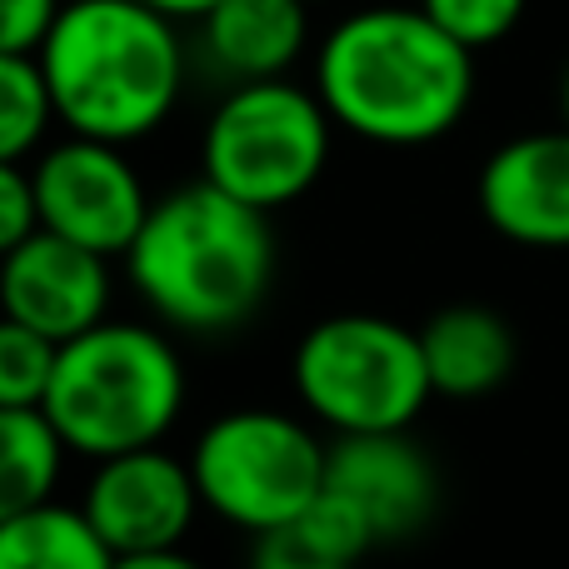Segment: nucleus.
Listing matches in <instances>:
<instances>
[{
	"label": "nucleus",
	"instance_id": "nucleus-1",
	"mask_svg": "<svg viewBox=\"0 0 569 569\" xmlns=\"http://www.w3.org/2000/svg\"><path fill=\"white\" fill-rule=\"evenodd\" d=\"M315 96L330 120L370 146H430L475 100V50L420 6L350 10L315 50Z\"/></svg>",
	"mask_w": 569,
	"mask_h": 569
},
{
	"label": "nucleus",
	"instance_id": "nucleus-2",
	"mask_svg": "<svg viewBox=\"0 0 569 569\" xmlns=\"http://www.w3.org/2000/svg\"><path fill=\"white\" fill-rule=\"evenodd\" d=\"M126 276L170 330H240L276 284V226L266 210L196 180L150 206Z\"/></svg>",
	"mask_w": 569,
	"mask_h": 569
},
{
	"label": "nucleus",
	"instance_id": "nucleus-3",
	"mask_svg": "<svg viewBox=\"0 0 569 569\" xmlns=\"http://www.w3.org/2000/svg\"><path fill=\"white\" fill-rule=\"evenodd\" d=\"M36 60L60 126L110 146L156 136L186 90L180 26L146 0H66Z\"/></svg>",
	"mask_w": 569,
	"mask_h": 569
},
{
	"label": "nucleus",
	"instance_id": "nucleus-4",
	"mask_svg": "<svg viewBox=\"0 0 569 569\" xmlns=\"http://www.w3.org/2000/svg\"><path fill=\"white\" fill-rule=\"evenodd\" d=\"M40 410L70 455L116 460L150 450L176 430L186 410V365L166 330L136 320H106L60 345L56 380Z\"/></svg>",
	"mask_w": 569,
	"mask_h": 569
},
{
	"label": "nucleus",
	"instance_id": "nucleus-5",
	"mask_svg": "<svg viewBox=\"0 0 569 569\" xmlns=\"http://www.w3.org/2000/svg\"><path fill=\"white\" fill-rule=\"evenodd\" d=\"M290 380L300 405L335 435L410 430L430 405L420 330L385 315H330L295 345Z\"/></svg>",
	"mask_w": 569,
	"mask_h": 569
},
{
	"label": "nucleus",
	"instance_id": "nucleus-6",
	"mask_svg": "<svg viewBox=\"0 0 569 569\" xmlns=\"http://www.w3.org/2000/svg\"><path fill=\"white\" fill-rule=\"evenodd\" d=\"M330 140L335 120L310 86L290 76L230 86L200 136V180L276 216L325 176Z\"/></svg>",
	"mask_w": 569,
	"mask_h": 569
},
{
	"label": "nucleus",
	"instance_id": "nucleus-7",
	"mask_svg": "<svg viewBox=\"0 0 569 569\" xmlns=\"http://www.w3.org/2000/svg\"><path fill=\"white\" fill-rule=\"evenodd\" d=\"M325 460L330 445L284 410H230L190 445L200 505L250 540L310 515L325 495Z\"/></svg>",
	"mask_w": 569,
	"mask_h": 569
},
{
	"label": "nucleus",
	"instance_id": "nucleus-8",
	"mask_svg": "<svg viewBox=\"0 0 569 569\" xmlns=\"http://www.w3.org/2000/svg\"><path fill=\"white\" fill-rule=\"evenodd\" d=\"M30 180H36L40 230L96 250L106 260H126L150 206H156L146 196L140 170L130 166L126 146H110V140H60L36 156Z\"/></svg>",
	"mask_w": 569,
	"mask_h": 569
},
{
	"label": "nucleus",
	"instance_id": "nucleus-9",
	"mask_svg": "<svg viewBox=\"0 0 569 569\" xmlns=\"http://www.w3.org/2000/svg\"><path fill=\"white\" fill-rule=\"evenodd\" d=\"M80 510L110 545V555L130 560V555L186 550V535L196 530V515L206 505H200L190 460H176L160 445H150V450L100 460Z\"/></svg>",
	"mask_w": 569,
	"mask_h": 569
},
{
	"label": "nucleus",
	"instance_id": "nucleus-10",
	"mask_svg": "<svg viewBox=\"0 0 569 569\" xmlns=\"http://www.w3.org/2000/svg\"><path fill=\"white\" fill-rule=\"evenodd\" d=\"M325 490L360 515L375 545H390L410 540L435 520L440 475L430 455L410 440V430L335 435L325 460Z\"/></svg>",
	"mask_w": 569,
	"mask_h": 569
},
{
	"label": "nucleus",
	"instance_id": "nucleus-11",
	"mask_svg": "<svg viewBox=\"0 0 569 569\" xmlns=\"http://www.w3.org/2000/svg\"><path fill=\"white\" fill-rule=\"evenodd\" d=\"M0 315L56 345L110 320V260L36 230L0 260Z\"/></svg>",
	"mask_w": 569,
	"mask_h": 569
},
{
	"label": "nucleus",
	"instance_id": "nucleus-12",
	"mask_svg": "<svg viewBox=\"0 0 569 569\" xmlns=\"http://www.w3.org/2000/svg\"><path fill=\"white\" fill-rule=\"evenodd\" d=\"M475 200L495 236L530 250H569V126L505 140L485 160Z\"/></svg>",
	"mask_w": 569,
	"mask_h": 569
},
{
	"label": "nucleus",
	"instance_id": "nucleus-13",
	"mask_svg": "<svg viewBox=\"0 0 569 569\" xmlns=\"http://www.w3.org/2000/svg\"><path fill=\"white\" fill-rule=\"evenodd\" d=\"M200 30V60L230 86L284 80L310 46V6L305 0H220Z\"/></svg>",
	"mask_w": 569,
	"mask_h": 569
},
{
	"label": "nucleus",
	"instance_id": "nucleus-14",
	"mask_svg": "<svg viewBox=\"0 0 569 569\" xmlns=\"http://www.w3.org/2000/svg\"><path fill=\"white\" fill-rule=\"evenodd\" d=\"M420 350L435 395L480 400L515 370V330L490 305H445L420 325Z\"/></svg>",
	"mask_w": 569,
	"mask_h": 569
},
{
	"label": "nucleus",
	"instance_id": "nucleus-15",
	"mask_svg": "<svg viewBox=\"0 0 569 569\" xmlns=\"http://www.w3.org/2000/svg\"><path fill=\"white\" fill-rule=\"evenodd\" d=\"M66 455L46 410H0V525L56 500Z\"/></svg>",
	"mask_w": 569,
	"mask_h": 569
},
{
	"label": "nucleus",
	"instance_id": "nucleus-16",
	"mask_svg": "<svg viewBox=\"0 0 569 569\" xmlns=\"http://www.w3.org/2000/svg\"><path fill=\"white\" fill-rule=\"evenodd\" d=\"M0 569H116L80 505H40L0 525Z\"/></svg>",
	"mask_w": 569,
	"mask_h": 569
},
{
	"label": "nucleus",
	"instance_id": "nucleus-17",
	"mask_svg": "<svg viewBox=\"0 0 569 569\" xmlns=\"http://www.w3.org/2000/svg\"><path fill=\"white\" fill-rule=\"evenodd\" d=\"M56 126L46 70L36 56H0V166H26Z\"/></svg>",
	"mask_w": 569,
	"mask_h": 569
},
{
	"label": "nucleus",
	"instance_id": "nucleus-18",
	"mask_svg": "<svg viewBox=\"0 0 569 569\" xmlns=\"http://www.w3.org/2000/svg\"><path fill=\"white\" fill-rule=\"evenodd\" d=\"M60 345L0 315V410H40L56 380Z\"/></svg>",
	"mask_w": 569,
	"mask_h": 569
},
{
	"label": "nucleus",
	"instance_id": "nucleus-19",
	"mask_svg": "<svg viewBox=\"0 0 569 569\" xmlns=\"http://www.w3.org/2000/svg\"><path fill=\"white\" fill-rule=\"evenodd\" d=\"M415 6L465 50H490L520 26L530 0H415Z\"/></svg>",
	"mask_w": 569,
	"mask_h": 569
},
{
	"label": "nucleus",
	"instance_id": "nucleus-20",
	"mask_svg": "<svg viewBox=\"0 0 569 569\" xmlns=\"http://www.w3.org/2000/svg\"><path fill=\"white\" fill-rule=\"evenodd\" d=\"M350 550L330 540L320 525H310V515L295 525H280L270 535H256V550H250V569H355Z\"/></svg>",
	"mask_w": 569,
	"mask_h": 569
},
{
	"label": "nucleus",
	"instance_id": "nucleus-21",
	"mask_svg": "<svg viewBox=\"0 0 569 569\" xmlns=\"http://www.w3.org/2000/svg\"><path fill=\"white\" fill-rule=\"evenodd\" d=\"M40 230L36 180L26 166H0V260L20 250Z\"/></svg>",
	"mask_w": 569,
	"mask_h": 569
},
{
	"label": "nucleus",
	"instance_id": "nucleus-22",
	"mask_svg": "<svg viewBox=\"0 0 569 569\" xmlns=\"http://www.w3.org/2000/svg\"><path fill=\"white\" fill-rule=\"evenodd\" d=\"M66 0H0V56H36Z\"/></svg>",
	"mask_w": 569,
	"mask_h": 569
},
{
	"label": "nucleus",
	"instance_id": "nucleus-23",
	"mask_svg": "<svg viewBox=\"0 0 569 569\" xmlns=\"http://www.w3.org/2000/svg\"><path fill=\"white\" fill-rule=\"evenodd\" d=\"M116 569H206V565L186 550H160V555H130V560H116Z\"/></svg>",
	"mask_w": 569,
	"mask_h": 569
},
{
	"label": "nucleus",
	"instance_id": "nucleus-24",
	"mask_svg": "<svg viewBox=\"0 0 569 569\" xmlns=\"http://www.w3.org/2000/svg\"><path fill=\"white\" fill-rule=\"evenodd\" d=\"M150 10H160V16H170L180 26V20H190V26H196V20H206L210 10L220 6V0H146Z\"/></svg>",
	"mask_w": 569,
	"mask_h": 569
},
{
	"label": "nucleus",
	"instance_id": "nucleus-25",
	"mask_svg": "<svg viewBox=\"0 0 569 569\" xmlns=\"http://www.w3.org/2000/svg\"><path fill=\"white\" fill-rule=\"evenodd\" d=\"M560 110H565V126H569V70H565V86H560Z\"/></svg>",
	"mask_w": 569,
	"mask_h": 569
},
{
	"label": "nucleus",
	"instance_id": "nucleus-26",
	"mask_svg": "<svg viewBox=\"0 0 569 569\" xmlns=\"http://www.w3.org/2000/svg\"><path fill=\"white\" fill-rule=\"evenodd\" d=\"M305 6H320V0H305Z\"/></svg>",
	"mask_w": 569,
	"mask_h": 569
}]
</instances>
